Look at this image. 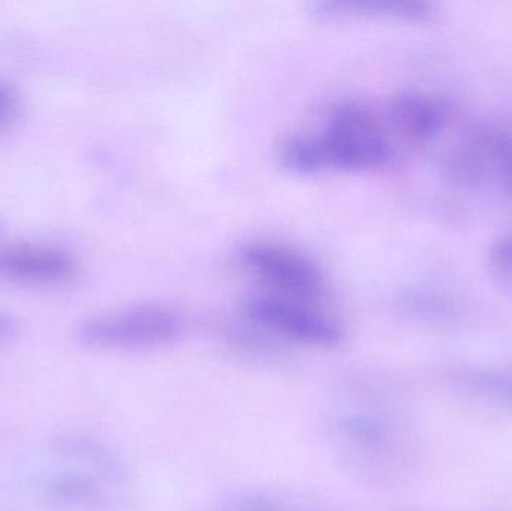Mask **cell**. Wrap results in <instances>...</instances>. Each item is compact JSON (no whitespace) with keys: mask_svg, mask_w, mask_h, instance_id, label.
I'll use <instances>...</instances> for the list:
<instances>
[{"mask_svg":"<svg viewBox=\"0 0 512 511\" xmlns=\"http://www.w3.org/2000/svg\"><path fill=\"white\" fill-rule=\"evenodd\" d=\"M15 107V95L8 84L0 81V122L8 119Z\"/></svg>","mask_w":512,"mask_h":511,"instance_id":"obj_15","label":"cell"},{"mask_svg":"<svg viewBox=\"0 0 512 511\" xmlns=\"http://www.w3.org/2000/svg\"><path fill=\"white\" fill-rule=\"evenodd\" d=\"M215 511H312L297 501L273 492L248 491L231 495Z\"/></svg>","mask_w":512,"mask_h":511,"instance_id":"obj_11","label":"cell"},{"mask_svg":"<svg viewBox=\"0 0 512 511\" xmlns=\"http://www.w3.org/2000/svg\"><path fill=\"white\" fill-rule=\"evenodd\" d=\"M20 332V323L14 315L0 312V345L8 344Z\"/></svg>","mask_w":512,"mask_h":511,"instance_id":"obj_14","label":"cell"},{"mask_svg":"<svg viewBox=\"0 0 512 511\" xmlns=\"http://www.w3.org/2000/svg\"><path fill=\"white\" fill-rule=\"evenodd\" d=\"M316 8L324 15L363 14L396 20L421 21L432 15V3L420 0H364V2H322Z\"/></svg>","mask_w":512,"mask_h":511,"instance_id":"obj_10","label":"cell"},{"mask_svg":"<svg viewBox=\"0 0 512 511\" xmlns=\"http://www.w3.org/2000/svg\"><path fill=\"white\" fill-rule=\"evenodd\" d=\"M75 261L56 246L17 245L0 248V276L33 285H56L74 276Z\"/></svg>","mask_w":512,"mask_h":511,"instance_id":"obj_7","label":"cell"},{"mask_svg":"<svg viewBox=\"0 0 512 511\" xmlns=\"http://www.w3.org/2000/svg\"><path fill=\"white\" fill-rule=\"evenodd\" d=\"M465 381L471 389L512 405V374L472 372Z\"/></svg>","mask_w":512,"mask_h":511,"instance_id":"obj_13","label":"cell"},{"mask_svg":"<svg viewBox=\"0 0 512 511\" xmlns=\"http://www.w3.org/2000/svg\"><path fill=\"white\" fill-rule=\"evenodd\" d=\"M334 432L340 446L357 459L381 450L390 437V426L375 411L352 407L337 416Z\"/></svg>","mask_w":512,"mask_h":511,"instance_id":"obj_9","label":"cell"},{"mask_svg":"<svg viewBox=\"0 0 512 511\" xmlns=\"http://www.w3.org/2000/svg\"><path fill=\"white\" fill-rule=\"evenodd\" d=\"M391 120L397 131L414 143L436 140L448 122L444 105L421 93H403L391 105Z\"/></svg>","mask_w":512,"mask_h":511,"instance_id":"obj_8","label":"cell"},{"mask_svg":"<svg viewBox=\"0 0 512 511\" xmlns=\"http://www.w3.org/2000/svg\"><path fill=\"white\" fill-rule=\"evenodd\" d=\"M245 311L259 329L285 341L313 348H333L342 342L339 324L310 303L261 294L246 300Z\"/></svg>","mask_w":512,"mask_h":511,"instance_id":"obj_4","label":"cell"},{"mask_svg":"<svg viewBox=\"0 0 512 511\" xmlns=\"http://www.w3.org/2000/svg\"><path fill=\"white\" fill-rule=\"evenodd\" d=\"M321 171H367L387 167L396 149L369 110L346 102L331 111L321 134L310 135Z\"/></svg>","mask_w":512,"mask_h":511,"instance_id":"obj_2","label":"cell"},{"mask_svg":"<svg viewBox=\"0 0 512 511\" xmlns=\"http://www.w3.org/2000/svg\"><path fill=\"white\" fill-rule=\"evenodd\" d=\"M182 333L177 312L143 303L89 318L78 327L77 339L92 350L147 351L173 344Z\"/></svg>","mask_w":512,"mask_h":511,"instance_id":"obj_3","label":"cell"},{"mask_svg":"<svg viewBox=\"0 0 512 511\" xmlns=\"http://www.w3.org/2000/svg\"><path fill=\"white\" fill-rule=\"evenodd\" d=\"M460 176L475 183H490L512 203V135L478 132L456 159Z\"/></svg>","mask_w":512,"mask_h":511,"instance_id":"obj_6","label":"cell"},{"mask_svg":"<svg viewBox=\"0 0 512 511\" xmlns=\"http://www.w3.org/2000/svg\"><path fill=\"white\" fill-rule=\"evenodd\" d=\"M240 260L274 296L310 303L325 293V279L310 258L288 246L271 242H254L240 251Z\"/></svg>","mask_w":512,"mask_h":511,"instance_id":"obj_5","label":"cell"},{"mask_svg":"<svg viewBox=\"0 0 512 511\" xmlns=\"http://www.w3.org/2000/svg\"><path fill=\"white\" fill-rule=\"evenodd\" d=\"M128 467L116 450L87 435L48 444L27 480L26 511H125Z\"/></svg>","mask_w":512,"mask_h":511,"instance_id":"obj_1","label":"cell"},{"mask_svg":"<svg viewBox=\"0 0 512 511\" xmlns=\"http://www.w3.org/2000/svg\"><path fill=\"white\" fill-rule=\"evenodd\" d=\"M486 266L490 279L512 296V234L501 237L490 246Z\"/></svg>","mask_w":512,"mask_h":511,"instance_id":"obj_12","label":"cell"}]
</instances>
